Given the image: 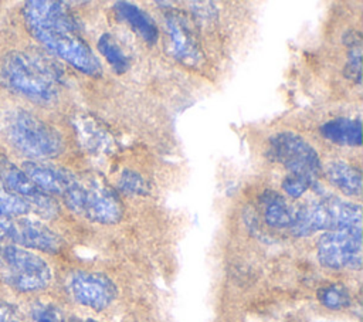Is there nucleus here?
I'll use <instances>...</instances> for the list:
<instances>
[{"mask_svg": "<svg viewBox=\"0 0 363 322\" xmlns=\"http://www.w3.org/2000/svg\"><path fill=\"white\" fill-rule=\"evenodd\" d=\"M30 33L52 54L86 75L101 72V64L78 33L77 23L61 1L31 0L24 6Z\"/></svg>", "mask_w": 363, "mask_h": 322, "instance_id": "nucleus-1", "label": "nucleus"}, {"mask_svg": "<svg viewBox=\"0 0 363 322\" xmlns=\"http://www.w3.org/2000/svg\"><path fill=\"white\" fill-rule=\"evenodd\" d=\"M61 71L38 54L13 51L0 61V84L35 104H51L58 96Z\"/></svg>", "mask_w": 363, "mask_h": 322, "instance_id": "nucleus-2", "label": "nucleus"}, {"mask_svg": "<svg viewBox=\"0 0 363 322\" xmlns=\"http://www.w3.org/2000/svg\"><path fill=\"white\" fill-rule=\"evenodd\" d=\"M3 126L10 145L35 162L55 157L64 150V140L58 131L21 108L6 113Z\"/></svg>", "mask_w": 363, "mask_h": 322, "instance_id": "nucleus-3", "label": "nucleus"}, {"mask_svg": "<svg viewBox=\"0 0 363 322\" xmlns=\"http://www.w3.org/2000/svg\"><path fill=\"white\" fill-rule=\"evenodd\" d=\"M349 227H362V207L337 197H325L295 209L289 230L296 237H308Z\"/></svg>", "mask_w": 363, "mask_h": 322, "instance_id": "nucleus-4", "label": "nucleus"}, {"mask_svg": "<svg viewBox=\"0 0 363 322\" xmlns=\"http://www.w3.org/2000/svg\"><path fill=\"white\" fill-rule=\"evenodd\" d=\"M65 206L75 214L98 224H115L122 217V206L118 197L96 180L74 184L62 196Z\"/></svg>", "mask_w": 363, "mask_h": 322, "instance_id": "nucleus-5", "label": "nucleus"}, {"mask_svg": "<svg viewBox=\"0 0 363 322\" xmlns=\"http://www.w3.org/2000/svg\"><path fill=\"white\" fill-rule=\"evenodd\" d=\"M1 261L6 270V281L20 292H35L51 282V268L44 258L35 252L6 244L1 248Z\"/></svg>", "mask_w": 363, "mask_h": 322, "instance_id": "nucleus-6", "label": "nucleus"}, {"mask_svg": "<svg viewBox=\"0 0 363 322\" xmlns=\"http://www.w3.org/2000/svg\"><path fill=\"white\" fill-rule=\"evenodd\" d=\"M267 156L282 165L289 173L316 179L322 172L318 152L302 136L282 131L272 135L267 143Z\"/></svg>", "mask_w": 363, "mask_h": 322, "instance_id": "nucleus-7", "label": "nucleus"}, {"mask_svg": "<svg viewBox=\"0 0 363 322\" xmlns=\"http://www.w3.org/2000/svg\"><path fill=\"white\" fill-rule=\"evenodd\" d=\"M319 262L332 270L362 267V227L325 231L318 241Z\"/></svg>", "mask_w": 363, "mask_h": 322, "instance_id": "nucleus-8", "label": "nucleus"}, {"mask_svg": "<svg viewBox=\"0 0 363 322\" xmlns=\"http://www.w3.org/2000/svg\"><path fill=\"white\" fill-rule=\"evenodd\" d=\"M0 183L13 194L23 199L41 218H52L58 213V206L54 199L44 193L26 174L21 167H17L7 157L0 155Z\"/></svg>", "mask_w": 363, "mask_h": 322, "instance_id": "nucleus-9", "label": "nucleus"}, {"mask_svg": "<svg viewBox=\"0 0 363 322\" xmlns=\"http://www.w3.org/2000/svg\"><path fill=\"white\" fill-rule=\"evenodd\" d=\"M3 243L48 254H55L62 247V240L55 231L44 223L27 217L7 220L3 233Z\"/></svg>", "mask_w": 363, "mask_h": 322, "instance_id": "nucleus-10", "label": "nucleus"}, {"mask_svg": "<svg viewBox=\"0 0 363 322\" xmlns=\"http://www.w3.org/2000/svg\"><path fill=\"white\" fill-rule=\"evenodd\" d=\"M67 288L78 304L95 311L108 308L116 296V287L112 279L98 272H72L67 281Z\"/></svg>", "mask_w": 363, "mask_h": 322, "instance_id": "nucleus-11", "label": "nucleus"}, {"mask_svg": "<svg viewBox=\"0 0 363 322\" xmlns=\"http://www.w3.org/2000/svg\"><path fill=\"white\" fill-rule=\"evenodd\" d=\"M166 28L172 54L186 65H200L203 55L189 18L179 11L167 13Z\"/></svg>", "mask_w": 363, "mask_h": 322, "instance_id": "nucleus-12", "label": "nucleus"}, {"mask_svg": "<svg viewBox=\"0 0 363 322\" xmlns=\"http://www.w3.org/2000/svg\"><path fill=\"white\" fill-rule=\"evenodd\" d=\"M21 169L33 180V183L47 194H57L62 197L77 180V177L68 170L43 162L28 160Z\"/></svg>", "mask_w": 363, "mask_h": 322, "instance_id": "nucleus-13", "label": "nucleus"}, {"mask_svg": "<svg viewBox=\"0 0 363 322\" xmlns=\"http://www.w3.org/2000/svg\"><path fill=\"white\" fill-rule=\"evenodd\" d=\"M325 176L330 184L346 196H360L362 173L357 167L340 160L329 162L325 166Z\"/></svg>", "mask_w": 363, "mask_h": 322, "instance_id": "nucleus-14", "label": "nucleus"}, {"mask_svg": "<svg viewBox=\"0 0 363 322\" xmlns=\"http://www.w3.org/2000/svg\"><path fill=\"white\" fill-rule=\"evenodd\" d=\"M320 133L325 139L336 145L359 146L362 143V123L359 119H330L320 126Z\"/></svg>", "mask_w": 363, "mask_h": 322, "instance_id": "nucleus-15", "label": "nucleus"}, {"mask_svg": "<svg viewBox=\"0 0 363 322\" xmlns=\"http://www.w3.org/2000/svg\"><path fill=\"white\" fill-rule=\"evenodd\" d=\"M113 9L118 16L125 20L132 27V30L136 31L145 41L155 43L157 40V27L150 16L142 9L129 1H116L113 4Z\"/></svg>", "mask_w": 363, "mask_h": 322, "instance_id": "nucleus-16", "label": "nucleus"}, {"mask_svg": "<svg viewBox=\"0 0 363 322\" xmlns=\"http://www.w3.org/2000/svg\"><path fill=\"white\" fill-rule=\"evenodd\" d=\"M264 218L268 226L274 228H289L294 220L295 209H292L286 200L277 191H265L262 194Z\"/></svg>", "mask_w": 363, "mask_h": 322, "instance_id": "nucleus-17", "label": "nucleus"}, {"mask_svg": "<svg viewBox=\"0 0 363 322\" xmlns=\"http://www.w3.org/2000/svg\"><path fill=\"white\" fill-rule=\"evenodd\" d=\"M98 50L116 74H123L129 68V58L111 34H102L98 40Z\"/></svg>", "mask_w": 363, "mask_h": 322, "instance_id": "nucleus-18", "label": "nucleus"}, {"mask_svg": "<svg viewBox=\"0 0 363 322\" xmlns=\"http://www.w3.org/2000/svg\"><path fill=\"white\" fill-rule=\"evenodd\" d=\"M319 302L329 309H343L350 305V294L340 284H330L322 287L316 294Z\"/></svg>", "mask_w": 363, "mask_h": 322, "instance_id": "nucleus-19", "label": "nucleus"}, {"mask_svg": "<svg viewBox=\"0 0 363 322\" xmlns=\"http://www.w3.org/2000/svg\"><path fill=\"white\" fill-rule=\"evenodd\" d=\"M28 213H31L30 206L23 199L9 191L0 183V216L7 218H17L24 217Z\"/></svg>", "mask_w": 363, "mask_h": 322, "instance_id": "nucleus-20", "label": "nucleus"}, {"mask_svg": "<svg viewBox=\"0 0 363 322\" xmlns=\"http://www.w3.org/2000/svg\"><path fill=\"white\" fill-rule=\"evenodd\" d=\"M118 187L123 193H128V194H146L147 193L146 180L133 170L122 172L119 182H118Z\"/></svg>", "mask_w": 363, "mask_h": 322, "instance_id": "nucleus-21", "label": "nucleus"}, {"mask_svg": "<svg viewBox=\"0 0 363 322\" xmlns=\"http://www.w3.org/2000/svg\"><path fill=\"white\" fill-rule=\"evenodd\" d=\"M315 183V179L309 176H301V174H286V177L282 180V189L284 191L294 199L301 197L312 184Z\"/></svg>", "mask_w": 363, "mask_h": 322, "instance_id": "nucleus-22", "label": "nucleus"}, {"mask_svg": "<svg viewBox=\"0 0 363 322\" xmlns=\"http://www.w3.org/2000/svg\"><path fill=\"white\" fill-rule=\"evenodd\" d=\"M31 316L34 322H62L57 308L48 304H37L33 306Z\"/></svg>", "mask_w": 363, "mask_h": 322, "instance_id": "nucleus-23", "label": "nucleus"}, {"mask_svg": "<svg viewBox=\"0 0 363 322\" xmlns=\"http://www.w3.org/2000/svg\"><path fill=\"white\" fill-rule=\"evenodd\" d=\"M362 47L360 43L356 45L352 44V48L349 50L347 55V64H346V72L349 77L354 78L357 82H360V68H362Z\"/></svg>", "mask_w": 363, "mask_h": 322, "instance_id": "nucleus-24", "label": "nucleus"}, {"mask_svg": "<svg viewBox=\"0 0 363 322\" xmlns=\"http://www.w3.org/2000/svg\"><path fill=\"white\" fill-rule=\"evenodd\" d=\"M0 322H18L17 311L9 302L0 301Z\"/></svg>", "mask_w": 363, "mask_h": 322, "instance_id": "nucleus-25", "label": "nucleus"}, {"mask_svg": "<svg viewBox=\"0 0 363 322\" xmlns=\"http://www.w3.org/2000/svg\"><path fill=\"white\" fill-rule=\"evenodd\" d=\"M86 322H98V321H95V319H88Z\"/></svg>", "mask_w": 363, "mask_h": 322, "instance_id": "nucleus-26", "label": "nucleus"}]
</instances>
